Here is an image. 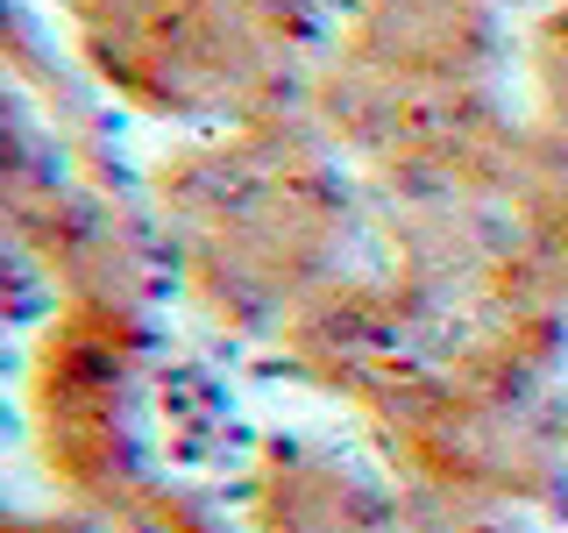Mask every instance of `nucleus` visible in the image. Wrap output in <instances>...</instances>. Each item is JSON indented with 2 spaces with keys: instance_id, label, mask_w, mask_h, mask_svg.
Wrapping results in <instances>:
<instances>
[{
  "instance_id": "nucleus-1",
  "label": "nucleus",
  "mask_w": 568,
  "mask_h": 533,
  "mask_svg": "<svg viewBox=\"0 0 568 533\" xmlns=\"http://www.w3.org/2000/svg\"><path fill=\"white\" fill-rule=\"evenodd\" d=\"M306 121L369 200H519L526 107L505 93V22L476 0H348Z\"/></svg>"
},
{
  "instance_id": "nucleus-2",
  "label": "nucleus",
  "mask_w": 568,
  "mask_h": 533,
  "mask_svg": "<svg viewBox=\"0 0 568 533\" xmlns=\"http://www.w3.org/2000/svg\"><path fill=\"white\" fill-rule=\"evenodd\" d=\"M150 207L192 306L271 342L369 242L363 178L306 114L171 142L150 171Z\"/></svg>"
},
{
  "instance_id": "nucleus-3",
  "label": "nucleus",
  "mask_w": 568,
  "mask_h": 533,
  "mask_svg": "<svg viewBox=\"0 0 568 533\" xmlns=\"http://www.w3.org/2000/svg\"><path fill=\"white\" fill-rule=\"evenodd\" d=\"M334 22L342 0H100L71 43L135 114L206 135L306 114Z\"/></svg>"
},
{
  "instance_id": "nucleus-4",
  "label": "nucleus",
  "mask_w": 568,
  "mask_h": 533,
  "mask_svg": "<svg viewBox=\"0 0 568 533\" xmlns=\"http://www.w3.org/2000/svg\"><path fill=\"white\" fill-rule=\"evenodd\" d=\"M142 370V313L114 299H64L50 313L29 363V413H36V455L71 512L106 505L121 484H135V405Z\"/></svg>"
},
{
  "instance_id": "nucleus-5",
  "label": "nucleus",
  "mask_w": 568,
  "mask_h": 533,
  "mask_svg": "<svg viewBox=\"0 0 568 533\" xmlns=\"http://www.w3.org/2000/svg\"><path fill=\"white\" fill-rule=\"evenodd\" d=\"M248 520L256 533H390L405 526L398 491L348 470L342 455L306 441H271L248 470Z\"/></svg>"
},
{
  "instance_id": "nucleus-6",
  "label": "nucleus",
  "mask_w": 568,
  "mask_h": 533,
  "mask_svg": "<svg viewBox=\"0 0 568 533\" xmlns=\"http://www.w3.org/2000/svg\"><path fill=\"white\" fill-rule=\"evenodd\" d=\"M526 178L519 213L568 263V0L532 14L526 29Z\"/></svg>"
},
{
  "instance_id": "nucleus-7",
  "label": "nucleus",
  "mask_w": 568,
  "mask_h": 533,
  "mask_svg": "<svg viewBox=\"0 0 568 533\" xmlns=\"http://www.w3.org/2000/svg\"><path fill=\"white\" fill-rule=\"evenodd\" d=\"M100 533H227L200 497H185L178 484H156V476H135V484H121L106 505L85 512Z\"/></svg>"
},
{
  "instance_id": "nucleus-8",
  "label": "nucleus",
  "mask_w": 568,
  "mask_h": 533,
  "mask_svg": "<svg viewBox=\"0 0 568 533\" xmlns=\"http://www.w3.org/2000/svg\"><path fill=\"white\" fill-rule=\"evenodd\" d=\"M405 505V497H398ZM405 533H511L505 520H448V512H413L405 505Z\"/></svg>"
},
{
  "instance_id": "nucleus-9",
  "label": "nucleus",
  "mask_w": 568,
  "mask_h": 533,
  "mask_svg": "<svg viewBox=\"0 0 568 533\" xmlns=\"http://www.w3.org/2000/svg\"><path fill=\"white\" fill-rule=\"evenodd\" d=\"M8 533H100V526L85 520V512H71V505H64V512H50V520H14Z\"/></svg>"
},
{
  "instance_id": "nucleus-10",
  "label": "nucleus",
  "mask_w": 568,
  "mask_h": 533,
  "mask_svg": "<svg viewBox=\"0 0 568 533\" xmlns=\"http://www.w3.org/2000/svg\"><path fill=\"white\" fill-rule=\"evenodd\" d=\"M342 8H348V0H342ZM476 8H497V14H505V8H532V14H540V8H555V0H476Z\"/></svg>"
}]
</instances>
